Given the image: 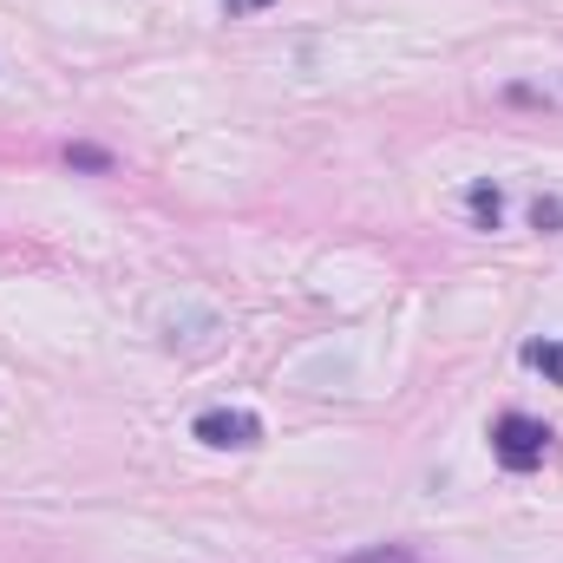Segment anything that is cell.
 <instances>
[{
    "mask_svg": "<svg viewBox=\"0 0 563 563\" xmlns=\"http://www.w3.org/2000/svg\"><path fill=\"white\" fill-rule=\"evenodd\" d=\"M492 459L505 472H538L551 459V426L531 420V413H498L492 420Z\"/></svg>",
    "mask_w": 563,
    "mask_h": 563,
    "instance_id": "1",
    "label": "cell"
},
{
    "mask_svg": "<svg viewBox=\"0 0 563 563\" xmlns=\"http://www.w3.org/2000/svg\"><path fill=\"white\" fill-rule=\"evenodd\" d=\"M203 445H217V452H243V445H256L263 439V420L256 413H243V407H210V413H197L190 426Z\"/></svg>",
    "mask_w": 563,
    "mask_h": 563,
    "instance_id": "2",
    "label": "cell"
},
{
    "mask_svg": "<svg viewBox=\"0 0 563 563\" xmlns=\"http://www.w3.org/2000/svg\"><path fill=\"white\" fill-rule=\"evenodd\" d=\"M465 210H472L478 230H498V217H505V190H498V184H472V190H465Z\"/></svg>",
    "mask_w": 563,
    "mask_h": 563,
    "instance_id": "3",
    "label": "cell"
},
{
    "mask_svg": "<svg viewBox=\"0 0 563 563\" xmlns=\"http://www.w3.org/2000/svg\"><path fill=\"white\" fill-rule=\"evenodd\" d=\"M525 367H538L544 380L563 387V341H525Z\"/></svg>",
    "mask_w": 563,
    "mask_h": 563,
    "instance_id": "4",
    "label": "cell"
},
{
    "mask_svg": "<svg viewBox=\"0 0 563 563\" xmlns=\"http://www.w3.org/2000/svg\"><path fill=\"white\" fill-rule=\"evenodd\" d=\"M341 563H426L413 544H367V551H354V558H341Z\"/></svg>",
    "mask_w": 563,
    "mask_h": 563,
    "instance_id": "5",
    "label": "cell"
},
{
    "mask_svg": "<svg viewBox=\"0 0 563 563\" xmlns=\"http://www.w3.org/2000/svg\"><path fill=\"white\" fill-rule=\"evenodd\" d=\"M73 164H86V170H106V151H92V144H73Z\"/></svg>",
    "mask_w": 563,
    "mask_h": 563,
    "instance_id": "6",
    "label": "cell"
},
{
    "mask_svg": "<svg viewBox=\"0 0 563 563\" xmlns=\"http://www.w3.org/2000/svg\"><path fill=\"white\" fill-rule=\"evenodd\" d=\"M223 7H230V13H263L269 0H223Z\"/></svg>",
    "mask_w": 563,
    "mask_h": 563,
    "instance_id": "7",
    "label": "cell"
}]
</instances>
